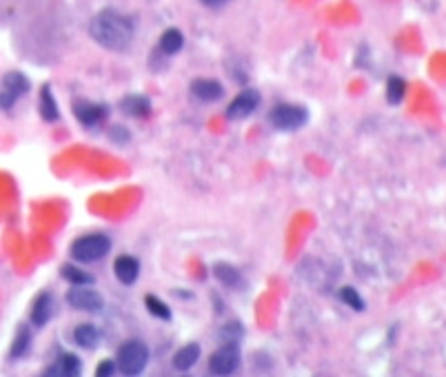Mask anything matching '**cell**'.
Instances as JSON below:
<instances>
[{
  "label": "cell",
  "instance_id": "1",
  "mask_svg": "<svg viewBox=\"0 0 446 377\" xmlns=\"http://www.w3.org/2000/svg\"><path fill=\"white\" fill-rule=\"evenodd\" d=\"M89 34L100 47H104V49L122 51L131 45V40H134L136 23H134V18H129L125 14H118V12H113V9H104V12L91 18Z\"/></svg>",
  "mask_w": 446,
  "mask_h": 377
},
{
  "label": "cell",
  "instance_id": "2",
  "mask_svg": "<svg viewBox=\"0 0 446 377\" xmlns=\"http://www.w3.org/2000/svg\"><path fill=\"white\" fill-rule=\"evenodd\" d=\"M111 251V240L104 233H87L71 244V258L78 262H98Z\"/></svg>",
  "mask_w": 446,
  "mask_h": 377
},
{
  "label": "cell",
  "instance_id": "3",
  "mask_svg": "<svg viewBox=\"0 0 446 377\" xmlns=\"http://www.w3.org/2000/svg\"><path fill=\"white\" fill-rule=\"evenodd\" d=\"M149 362V348L140 339H129L118 348L116 366L122 375H140Z\"/></svg>",
  "mask_w": 446,
  "mask_h": 377
},
{
  "label": "cell",
  "instance_id": "4",
  "mask_svg": "<svg viewBox=\"0 0 446 377\" xmlns=\"http://www.w3.org/2000/svg\"><path fill=\"white\" fill-rule=\"evenodd\" d=\"M269 122L280 131H298L309 122V111L298 105H278L269 111Z\"/></svg>",
  "mask_w": 446,
  "mask_h": 377
},
{
  "label": "cell",
  "instance_id": "5",
  "mask_svg": "<svg viewBox=\"0 0 446 377\" xmlns=\"http://www.w3.org/2000/svg\"><path fill=\"white\" fill-rule=\"evenodd\" d=\"M30 91V78L21 71H9L3 75V87H0V109L9 111L16 100Z\"/></svg>",
  "mask_w": 446,
  "mask_h": 377
},
{
  "label": "cell",
  "instance_id": "6",
  "mask_svg": "<svg viewBox=\"0 0 446 377\" xmlns=\"http://www.w3.org/2000/svg\"><path fill=\"white\" fill-rule=\"evenodd\" d=\"M240 366L238 344H224L209 357V371L213 375H233Z\"/></svg>",
  "mask_w": 446,
  "mask_h": 377
},
{
  "label": "cell",
  "instance_id": "7",
  "mask_svg": "<svg viewBox=\"0 0 446 377\" xmlns=\"http://www.w3.org/2000/svg\"><path fill=\"white\" fill-rule=\"evenodd\" d=\"M73 116L78 118V122L82 127L93 129L100 127L104 120L109 116V109L104 105H98V102H87V100H75L73 102Z\"/></svg>",
  "mask_w": 446,
  "mask_h": 377
},
{
  "label": "cell",
  "instance_id": "8",
  "mask_svg": "<svg viewBox=\"0 0 446 377\" xmlns=\"http://www.w3.org/2000/svg\"><path fill=\"white\" fill-rule=\"evenodd\" d=\"M258 105H260V93L255 89H244L231 100V105L226 107V118L242 120L246 116H251V113L258 109Z\"/></svg>",
  "mask_w": 446,
  "mask_h": 377
},
{
  "label": "cell",
  "instance_id": "9",
  "mask_svg": "<svg viewBox=\"0 0 446 377\" xmlns=\"http://www.w3.org/2000/svg\"><path fill=\"white\" fill-rule=\"evenodd\" d=\"M67 302H69L73 308H78V311H89V313H93V311H100L102 304H104V300H102L100 293H96V291L84 289V287L71 289L69 293H67Z\"/></svg>",
  "mask_w": 446,
  "mask_h": 377
},
{
  "label": "cell",
  "instance_id": "10",
  "mask_svg": "<svg viewBox=\"0 0 446 377\" xmlns=\"http://www.w3.org/2000/svg\"><path fill=\"white\" fill-rule=\"evenodd\" d=\"M113 273H116V278L122 282V284L131 287L140 276V262L131 256H120L116 262H113Z\"/></svg>",
  "mask_w": 446,
  "mask_h": 377
},
{
  "label": "cell",
  "instance_id": "11",
  "mask_svg": "<svg viewBox=\"0 0 446 377\" xmlns=\"http://www.w3.org/2000/svg\"><path fill=\"white\" fill-rule=\"evenodd\" d=\"M222 84L218 80H207V78H200V80H193L191 82V96L196 100H202V102H213V100H220L222 98Z\"/></svg>",
  "mask_w": 446,
  "mask_h": 377
},
{
  "label": "cell",
  "instance_id": "12",
  "mask_svg": "<svg viewBox=\"0 0 446 377\" xmlns=\"http://www.w3.org/2000/svg\"><path fill=\"white\" fill-rule=\"evenodd\" d=\"M51 313H54V300L49 293H40L36 297L34 306H32V324L34 326H45L47 322L51 319Z\"/></svg>",
  "mask_w": 446,
  "mask_h": 377
},
{
  "label": "cell",
  "instance_id": "13",
  "mask_svg": "<svg viewBox=\"0 0 446 377\" xmlns=\"http://www.w3.org/2000/svg\"><path fill=\"white\" fill-rule=\"evenodd\" d=\"M82 371V362L75 355L67 353L62 355L54 366H49V371H45V375H62V377H75Z\"/></svg>",
  "mask_w": 446,
  "mask_h": 377
},
{
  "label": "cell",
  "instance_id": "14",
  "mask_svg": "<svg viewBox=\"0 0 446 377\" xmlns=\"http://www.w3.org/2000/svg\"><path fill=\"white\" fill-rule=\"evenodd\" d=\"M100 339H102V333L93 324H80V326H75V331H73V342L80 348H87V351L89 348H96L100 344Z\"/></svg>",
  "mask_w": 446,
  "mask_h": 377
},
{
  "label": "cell",
  "instance_id": "15",
  "mask_svg": "<svg viewBox=\"0 0 446 377\" xmlns=\"http://www.w3.org/2000/svg\"><path fill=\"white\" fill-rule=\"evenodd\" d=\"M38 111H40L43 120H47V122H56L60 118V109H58V105H56V98H54L49 84H45V87L40 89V105H38Z\"/></svg>",
  "mask_w": 446,
  "mask_h": 377
},
{
  "label": "cell",
  "instance_id": "16",
  "mask_svg": "<svg viewBox=\"0 0 446 377\" xmlns=\"http://www.w3.org/2000/svg\"><path fill=\"white\" fill-rule=\"evenodd\" d=\"M120 109H122V113H127V116L145 118L151 111V102L145 96H127V98H122Z\"/></svg>",
  "mask_w": 446,
  "mask_h": 377
},
{
  "label": "cell",
  "instance_id": "17",
  "mask_svg": "<svg viewBox=\"0 0 446 377\" xmlns=\"http://www.w3.org/2000/svg\"><path fill=\"white\" fill-rule=\"evenodd\" d=\"M198 357H200V346H198V344H187V346H183L174 355V369L189 371L198 362Z\"/></svg>",
  "mask_w": 446,
  "mask_h": 377
},
{
  "label": "cell",
  "instance_id": "18",
  "mask_svg": "<svg viewBox=\"0 0 446 377\" xmlns=\"http://www.w3.org/2000/svg\"><path fill=\"white\" fill-rule=\"evenodd\" d=\"M185 47V36L180 34L178 29H167L163 36H160V42H158V49L163 51L165 56H176L180 49Z\"/></svg>",
  "mask_w": 446,
  "mask_h": 377
},
{
  "label": "cell",
  "instance_id": "19",
  "mask_svg": "<svg viewBox=\"0 0 446 377\" xmlns=\"http://www.w3.org/2000/svg\"><path fill=\"white\" fill-rule=\"evenodd\" d=\"M213 276L220 280L224 287H229V289L242 287V276H240V271L233 269L231 264H215V267H213Z\"/></svg>",
  "mask_w": 446,
  "mask_h": 377
},
{
  "label": "cell",
  "instance_id": "20",
  "mask_svg": "<svg viewBox=\"0 0 446 377\" xmlns=\"http://www.w3.org/2000/svg\"><path fill=\"white\" fill-rule=\"evenodd\" d=\"M60 273H62L64 280L71 282V284H75V287H87V284H93V282H96V278H93L91 273L82 271V269H78V267H73V264H67V267H62Z\"/></svg>",
  "mask_w": 446,
  "mask_h": 377
},
{
  "label": "cell",
  "instance_id": "21",
  "mask_svg": "<svg viewBox=\"0 0 446 377\" xmlns=\"http://www.w3.org/2000/svg\"><path fill=\"white\" fill-rule=\"evenodd\" d=\"M404 93H406V82L400 78V75H391L386 80V100L391 105H400L404 100Z\"/></svg>",
  "mask_w": 446,
  "mask_h": 377
},
{
  "label": "cell",
  "instance_id": "22",
  "mask_svg": "<svg viewBox=\"0 0 446 377\" xmlns=\"http://www.w3.org/2000/svg\"><path fill=\"white\" fill-rule=\"evenodd\" d=\"M30 346H32V333H30V328H21L14 339V344H12V360H18V357H23L27 355V351H30Z\"/></svg>",
  "mask_w": 446,
  "mask_h": 377
},
{
  "label": "cell",
  "instance_id": "23",
  "mask_svg": "<svg viewBox=\"0 0 446 377\" xmlns=\"http://www.w3.org/2000/svg\"><path fill=\"white\" fill-rule=\"evenodd\" d=\"M145 306H147V311L154 317H158V319H172V308H169L167 304L160 297H156V295H147L145 297Z\"/></svg>",
  "mask_w": 446,
  "mask_h": 377
},
{
  "label": "cell",
  "instance_id": "24",
  "mask_svg": "<svg viewBox=\"0 0 446 377\" xmlns=\"http://www.w3.org/2000/svg\"><path fill=\"white\" fill-rule=\"evenodd\" d=\"M242 333H244V328L240 322H229L220 328V339L224 344H238L242 339Z\"/></svg>",
  "mask_w": 446,
  "mask_h": 377
},
{
  "label": "cell",
  "instance_id": "25",
  "mask_svg": "<svg viewBox=\"0 0 446 377\" xmlns=\"http://www.w3.org/2000/svg\"><path fill=\"white\" fill-rule=\"evenodd\" d=\"M340 300L349 304L353 311H364V300L360 297V293L353 289V287H342L340 289Z\"/></svg>",
  "mask_w": 446,
  "mask_h": 377
},
{
  "label": "cell",
  "instance_id": "26",
  "mask_svg": "<svg viewBox=\"0 0 446 377\" xmlns=\"http://www.w3.org/2000/svg\"><path fill=\"white\" fill-rule=\"evenodd\" d=\"M116 369H118L116 362H113V360H104V362L98 364L96 375H98V377H111L113 373H116Z\"/></svg>",
  "mask_w": 446,
  "mask_h": 377
},
{
  "label": "cell",
  "instance_id": "27",
  "mask_svg": "<svg viewBox=\"0 0 446 377\" xmlns=\"http://www.w3.org/2000/svg\"><path fill=\"white\" fill-rule=\"evenodd\" d=\"M109 136H111V140H116V143H127V140L131 138V134L125 129V127H113L111 131H109Z\"/></svg>",
  "mask_w": 446,
  "mask_h": 377
},
{
  "label": "cell",
  "instance_id": "28",
  "mask_svg": "<svg viewBox=\"0 0 446 377\" xmlns=\"http://www.w3.org/2000/svg\"><path fill=\"white\" fill-rule=\"evenodd\" d=\"M202 5H207V7H211V9H218V7H224L229 0H200Z\"/></svg>",
  "mask_w": 446,
  "mask_h": 377
}]
</instances>
